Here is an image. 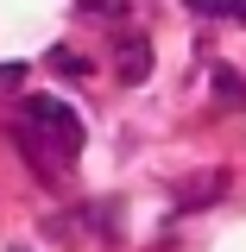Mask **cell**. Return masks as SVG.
<instances>
[{"mask_svg":"<svg viewBox=\"0 0 246 252\" xmlns=\"http://www.w3.org/2000/svg\"><path fill=\"white\" fill-rule=\"evenodd\" d=\"M26 120H38L51 139H57L63 158L82 152V114L70 107V101H57V94H26Z\"/></svg>","mask_w":246,"mask_h":252,"instance_id":"1","label":"cell"},{"mask_svg":"<svg viewBox=\"0 0 246 252\" xmlns=\"http://www.w3.org/2000/svg\"><path fill=\"white\" fill-rule=\"evenodd\" d=\"M114 76H120L126 89H133V82H145V76H152V38L120 32V44H114Z\"/></svg>","mask_w":246,"mask_h":252,"instance_id":"2","label":"cell"},{"mask_svg":"<svg viewBox=\"0 0 246 252\" xmlns=\"http://www.w3.org/2000/svg\"><path fill=\"white\" fill-rule=\"evenodd\" d=\"M215 94L227 101V107H246V82L234 76V69H215Z\"/></svg>","mask_w":246,"mask_h":252,"instance_id":"3","label":"cell"},{"mask_svg":"<svg viewBox=\"0 0 246 252\" xmlns=\"http://www.w3.org/2000/svg\"><path fill=\"white\" fill-rule=\"evenodd\" d=\"M51 63H57L63 76H89V57H76V51H63V44L51 51Z\"/></svg>","mask_w":246,"mask_h":252,"instance_id":"4","label":"cell"},{"mask_svg":"<svg viewBox=\"0 0 246 252\" xmlns=\"http://www.w3.org/2000/svg\"><path fill=\"white\" fill-rule=\"evenodd\" d=\"M196 19H227V0H183Z\"/></svg>","mask_w":246,"mask_h":252,"instance_id":"5","label":"cell"},{"mask_svg":"<svg viewBox=\"0 0 246 252\" xmlns=\"http://www.w3.org/2000/svg\"><path fill=\"white\" fill-rule=\"evenodd\" d=\"M26 82V63H0V89H19Z\"/></svg>","mask_w":246,"mask_h":252,"instance_id":"6","label":"cell"},{"mask_svg":"<svg viewBox=\"0 0 246 252\" xmlns=\"http://www.w3.org/2000/svg\"><path fill=\"white\" fill-rule=\"evenodd\" d=\"M227 19H246V0H227Z\"/></svg>","mask_w":246,"mask_h":252,"instance_id":"7","label":"cell"}]
</instances>
